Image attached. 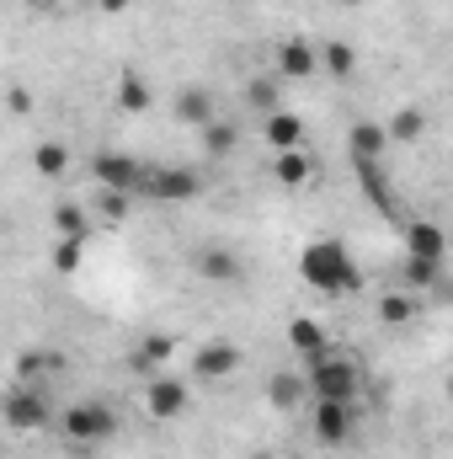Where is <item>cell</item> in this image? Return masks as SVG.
Returning a JSON list of instances; mask_svg holds the SVG:
<instances>
[{"label": "cell", "instance_id": "obj_1", "mask_svg": "<svg viewBox=\"0 0 453 459\" xmlns=\"http://www.w3.org/2000/svg\"><path fill=\"white\" fill-rule=\"evenodd\" d=\"M299 278L315 289V294H357L363 289V267L357 256L341 246L337 235H321L299 251Z\"/></svg>", "mask_w": 453, "mask_h": 459}, {"label": "cell", "instance_id": "obj_2", "mask_svg": "<svg viewBox=\"0 0 453 459\" xmlns=\"http://www.w3.org/2000/svg\"><path fill=\"white\" fill-rule=\"evenodd\" d=\"M304 379H310V395L315 401H357L363 395V368L357 358L346 352H321V358H304Z\"/></svg>", "mask_w": 453, "mask_h": 459}, {"label": "cell", "instance_id": "obj_3", "mask_svg": "<svg viewBox=\"0 0 453 459\" xmlns=\"http://www.w3.org/2000/svg\"><path fill=\"white\" fill-rule=\"evenodd\" d=\"M59 428H64L70 444L97 449V444H107V438L117 433V411L107 406V401H70L64 417H59Z\"/></svg>", "mask_w": 453, "mask_h": 459}, {"label": "cell", "instance_id": "obj_4", "mask_svg": "<svg viewBox=\"0 0 453 459\" xmlns=\"http://www.w3.org/2000/svg\"><path fill=\"white\" fill-rule=\"evenodd\" d=\"M144 177H150V166H144V160H133V155H123V150H102V155H91V182H97V187L139 193V187H144Z\"/></svg>", "mask_w": 453, "mask_h": 459}, {"label": "cell", "instance_id": "obj_5", "mask_svg": "<svg viewBox=\"0 0 453 459\" xmlns=\"http://www.w3.org/2000/svg\"><path fill=\"white\" fill-rule=\"evenodd\" d=\"M144 198H155V204H192L198 193H203V177L198 171H187V166H160V171H150L144 177V187H139Z\"/></svg>", "mask_w": 453, "mask_h": 459}, {"label": "cell", "instance_id": "obj_6", "mask_svg": "<svg viewBox=\"0 0 453 459\" xmlns=\"http://www.w3.org/2000/svg\"><path fill=\"white\" fill-rule=\"evenodd\" d=\"M48 417H54L48 390L16 385V390L5 395V422H11V433H43V428H48Z\"/></svg>", "mask_w": 453, "mask_h": 459}, {"label": "cell", "instance_id": "obj_7", "mask_svg": "<svg viewBox=\"0 0 453 459\" xmlns=\"http://www.w3.org/2000/svg\"><path fill=\"white\" fill-rule=\"evenodd\" d=\"M310 428H315V438H321L326 449L352 444V433H357V401H315Z\"/></svg>", "mask_w": 453, "mask_h": 459}, {"label": "cell", "instance_id": "obj_8", "mask_svg": "<svg viewBox=\"0 0 453 459\" xmlns=\"http://www.w3.org/2000/svg\"><path fill=\"white\" fill-rule=\"evenodd\" d=\"M187 406H192L187 379H176V374H155V379L144 385V411H150L155 422H171V417H182Z\"/></svg>", "mask_w": 453, "mask_h": 459}, {"label": "cell", "instance_id": "obj_9", "mask_svg": "<svg viewBox=\"0 0 453 459\" xmlns=\"http://www.w3.org/2000/svg\"><path fill=\"white\" fill-rule=\"evenodd\" d=\"M449 251H453V240H449V230L443 225H432V220H411V225H406V256L443 262Z\"/></svg>", "mask_w": 453, "mask_h": 459}, {"label": "cell", "instance_id": "obj_10", "mask_svg": "<svg viewBox=\"0 0 453 459\" xmlns=\"http://www.w3.org/2000/svg\"><path fill=\"white\" fill-rule=\"evenodd\" d=\"M315 70H321V48H315V43L288 38V43L278 48V75H283V81H310Z\"/></svg>", "mask_w": 453, "mask_h": 459}, {"label": "cell", "instance_id": "obj_11", "mask_svg": "<svg viewBox=\"0 0 453 459\" xmlns=\"http://www.w3.org/2000/svg\"><path fill=\"white\" fill-rule=\"evenodd\" d=\"M192 368H198L203 379H229V374L240 368V347L235 342H203L198 358H192Z\"/></svg>", "mask_w": 453, "mask_h": 459}, {"label": "cell", "instance_id": "obj_12", "mask_svg": "<svg viewBox=\"0 0 453 459\" xmlns=\"http://www.w3.org/2000/svg\"><path fill=\"white\" fill-rule=\"evenodd\" d=\"M240 256L229 251V246H203L198 251V278H209V283H240Z\"/></svg>", "mask_w": 453, "mask_h": 459}, {"label": "cell", "instance_id": "obj_13", "mask_svg": "<svg viewBox=\"0 0 453 459\" xmlns=\"http://www.w3.org/2000/svg\"><path fill=\"white\" fill-rule=\"evenodd\" d=\"M261 139H267V144H272L278 155H283V150H304V117L283 108V113H272V117H267Z\"/></svg>", "mask_w": 453, "mask_h": 459}, {"label": "cell", "instance_id": "obj_14", "mask_svg": "<svg viewBox=\"0 0 453 459\" xmlns=\"http://www.w3.org/2000/svg\"><path fill=\"white\" fill-rule=\"evenodd\" d=\"M346 150H352V160H384V150H389V128H384V123H352Z\"/></svg>", "mask_w": 453, "mask_h": 459}, {"label": "cell", "instance_id": "obj_15", "mask_svg": "<svg viewBox=\"0 0 453 459\" xmlns=\"http://www.w3.org/2000/svg\"><path fill=\"white\" fill-rule=\"evenodd\" d=\"M272 177H278V187L299 193V187H310V182H315V160H310L304 150H283V155L272 160Z\"/></svg>", "mask_w": 453, "mask_h": 459}, {"label": "cell", "instance_id": "obj_16", "mask_svg": "<svg viewBox=\"0 0 453 459\" xmlns=\"http://www.w3.org/2000/svg\"><path fill=\"white\" fill-rule=\"evenodd\" d=\"M288 347H294L299 358H321V352H331V337H326V326H321V321L294 316V321H288Z\"/></svg>", "mask_w": 453, "mask_h": 459}, {"label": "cell", "instance_id": "obj_17", "mask_svg": "<svg viewBox=\"0 0 453 459\" xmlns=\"http://www.w3.org/2000/svg\"><path fill=\"white\" fill-rule=\"evenodd\" d=\"M352 166H357V177H363L368 204L384 209V214H395V193H389V171H384V160H352Z\"/></svg>", "mask_w": 453, "mask_h": 459}, {"label": "cell", "instance_id": "obj_18", "mask_svg": "<svg viewBox=\"0 0 453 459\" xmlns=\"http://www.w3.org/2000/svg\"><path fill=\"white\" fill-rule=\"evenodd\" d=\"M166 358H176V337H144V342L128 352V368L133 374H160Z\"/></svg>", "mask_w": 453, "mask_h": 459}, {"label": "cell", "instance_id": "obj_19", "mask_svg": "<svg viewBox=\"0 0 453 459\" xmlns=\"http://www.w3.org/2000/svg\"><path fill=\"white\" fill-rule=\"evenodd\" d=\"M171 113L182 117V123H192V128H209V123H214V97H209L203 86H187V91L171 102Z\"/></svg>", "mask_w": 453, "mask_h": 459}, {"label": "cell", "instance_id": "obj_20", "mask_svg": "<svg viewBox=\"0 0 453 459\" xmlns=\"http://www.w3.org/2000/svg\"><path fill=\"white\" fill-rule=\"evenodd\" d=\"M150 102H155V97H150V81H144L139 70H123V75H117V108L139 117V113H150Z\"/></svg>", "mask_w": 453, "mask_h": 459}, {"label": "cell", "instance_id": "obj_21", "mask_svg": "<svg viewBox=\"0 0 453 459\" xmlns=\"http://www.w3.org/2000/svg\"><path fill=\"white\" fill-rule=\"evenodd\" d=\"M278 81H283V75H251V81H245V102H251V108H256V113H283V91H278Z\"/></svg>", "mask_w": 453, "mask_h": 459}, {"label": "cell", "instance_id": "obj_22", "mask_svg": "<svg viewBox=\"0 0 453 459\" xmlns=\"http://www.w3.org/2000/svg\"><path fill=\"white\" fill-rule=\"evenodd\" d=\"M384 128H389V144H416V139L427 134V113H422V108H400Z\"/></svg>", "mask_w": 453, "mask_h": 459}, {"label": "cell", "instance_id": "obj_23", "mask_svg": "<svg viewBox=\"0 0 453 459\" xmlns=\"http://www.w3.org/2000/svg\"><path fill=\"white\" fill-rule=\"evenodd\" d=\"M54 230H59V240H91V214L81 204H59L54 209Z\"/></svg>", "mask_w": 453, "mask_h": 459}, {"label": "cell", "instance_id": "obj_24", "mask_svg": "<svg viewBox=\"0 0 453 459\" xmlns=\"http://www.w3.org/2000/svg\"><path fill=\"white\" fill-rule=\"evenodd\" d=\"M304 390H310V379H299V374H272V385H267V401H272L278 411H294Z\"/></svg>", "mask_w": 453, "mask_h": 459}, {"label": "cell", "instance_id": "obj_25", "mask_svg": "<svg viewBox=\"0 0 453 459\" xmlns=\"http://www.w3.org/2000/svg\"><path fill=\"white\" fill-rule=\"evenodd\" d=\"M379 321L384 326H411L416 321V294H384L379 299Z\"/></svg>", "mask_w": 453, "mask_h": 459}, {"label": "cell", "instance_id": "obj_26", "mask_svg": "<svg viewBox=\"0 0 453 459\" xmlns=\"http://www.w3.org/2000/svg\"><path fill=\"white\" fill-rule=\"evenodd\" d=\"M321 70H331L337 81H346L357 70V48L352 43H321Z\"/></svg>", "mask_w": 453, "mask_h": 459}, {"label": "cell", "instance_id": "obj_27", "mask_svg": "<svg viewBox=\"0 0 453 459\" xmlns=\"http://www.w3.org/2000/svg\"><path fill=\"white\" fill-rule=\"evenodd\" d=\"M32 166H38V177H64L70 150H64L59 139H43V144H38V155H32Z\"/></svg>", "mask_w": 453, "mask_h": 459}, {"label": "cell", "instance_id": "obj_28", "mask_svg": "<svg viewBox=\"0 0 453 459\" xmlns=\"http://www.w3.org/2000/svg\"><path fill=\"white\" fill-rule=\"evenodd\" d=\"M438 273H443V262H427V256H406V262H400L406 289H432V283H438Z\"/></svg>", "mask_w": 453, "mask_h": 459}, {"label": "cell", "instance_id": "obj_29", "mask_svg": "<svg viewBox=\"0 0 453 459\" xmlns=\"http://www.w3.org/2000/svg\"><path fill=\"white\" fill-rule=\"evenodd\" d=\"M235 144H240V134H235V123H225V117H214V123L203 128V150H209V155L225 160V155H235Z\"/></svg>", "mask_w": 453, "mask_h": 459}, {"label": "cell", "instance_id": "obj_30", "mask_svg": "<svg viewBox=\"0 0 453 459\" xmlns=\"http://www.w3.org/2000/svg\"><path fill=\"white\" fill-rule=\"evenodd\" d=\"M81 262H86V240H59V246H54V267H59V273H75Z\"/></svg>", "mask_w": 453, "mask_h": 459}, {"label": "cell", "instance_id": "obj_31", "mask_svg": "<svg viewBox=\"0 0 453 459\" xmlns=\"http://www.w3.org/2000/svg\"><path fill=\"white\" fill-rule=\"evenodd\" d=\"M128 198H133V193H113V187H102V214H107V220H123V214H128Z\"/></svg>", "mask_w": 453, "mask_h": 459}, {"label": "cell", "instance_id": "obj_32", "mask_svg": "<svg viewBox=\"0 0 453 459\" xmlns=\"http://www.w3.org/2000/svg\"><path fill=\"white\" fill-rule=\"evenodd\" d=\"M27 108H32V102H27V91H21V86H16V91H11V113L21 117V113H27Z\"/></svg>", "mask_w": 453, "mask_h": 459}, {"label": "cell", "instance_id": "obj_33", "mask_svg": "<svg viewBox=\"0 0 453 459\" xmlns=\"http://www.w3.org/2000/svg\"><path fill=\"white\" fill-rule=\"evenodd\" d=\"M97 5H102L107 16H117V11H128V0H97Z\"/></svg>", "mask_w": 453, "mask_h": 459}, {"label": "cell", "instance_id": "obj_34", "mask_svg": "<svg viewBox=\"0 0 453 459\" xmlns=\"http://www.w3.org/2000/svg\"><path fill=\"white\" fill-rule=\"evenodd\" d=\"M27 5H59V0H27Z\"/></svg>", "mask_w": 453, "mask_h": 459}, {"label": "cell", "instance_id": "obj_35", "mask_svg": "<svg viewBox=\"0 0 453 459\" xmlns=\"http://www.w3.org/2000/svg\"><path fill=\"white\" fill-rule=\"evenodd\" d=\"M443 390H449V401H453V374H449V385H443Z\"/></svg>", "mask_w": 453, "mask_h": 459}, {"label": "cell", "instance_id": "obj_36", "mask_svg": "<svg viewBox=\"0 0 453 459\" xmlns=\"http://www.w3.org/2000/svg\"><path fill=\"white\" fill-rule=\"evenodd\" d=\"M251 459H278V455H251Z\"/></svg>", "mask_w": 453, "mask_h": 459}, {"label": "cell", "instance_id": "obj_37", "mask_svg": "<svg viewBox=\"0 0 453 459\" xmlns=\"http://www.w3.org/2000/svg\"><path fill=\"white\" fill-rule=\"evenodd\" d=\"M341 5H363V0H341Z\"/></svg>", "mask_w": 453, "mask_h": 459}, {"label": "cell", "instance_id": "obj_38", "mask_svg": "<svg viewBox=\"0 0 453 459\" xmlns=\"http://www.w3.org/2000/svg\"><path fill=\"white\" fill-rule=\"evenodd\" d=\"M449 256H453V251H449Z\"/></svg>", "mask_w": 453, "mask_h": 459}]
</instances>
